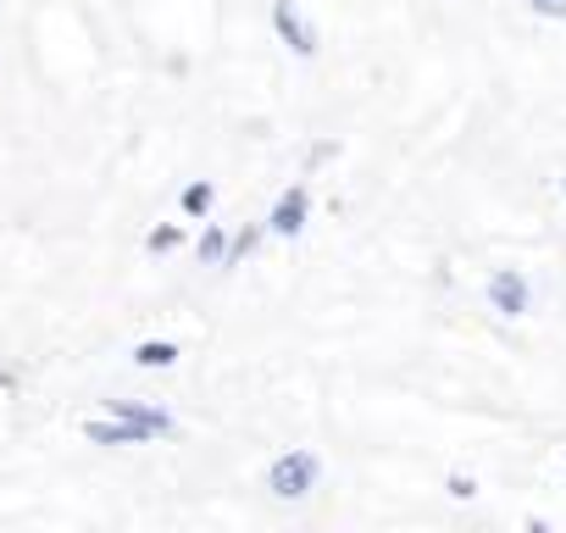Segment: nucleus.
Returning a JSON list of instances; mask_svg holds the SVG:
<instances>
[{
	"instance_id": "nucleus-1",
	"label": "nucleus",
	"mask_w": 566,
	"mask_h": 533,
	"mask_svg": "<svg viewBox=\"0 0 566 533\" xmlns=\"http://www.w3.org/2000/svg\"><path fill=\"white\" fill-rule=\"evenodd\" d=\"M317 478H323V461H317L312 450H283V456L266 467V489H272L277 500H306V494L317 489Z\"/></svg>"
},
{
	"instance_id": "nucleus-2",
	"label": "nucleus",
	"mask_w": 566,
	"mask_h": 533,
	"mask_svg": "<svg viewBox=\"0 0 566 533\" xmlns=\"http://www.w3.org/2000/svg\"><path fill=\"white\" fill-rule=\"evenodd\" d=\"M272 29H277V40L290 45L295 56H317V29L306 23L301 0H272Z\"/></svg>"
},
{
	"instance_id": "nucleus-3",
	"label": "nucleus",
	"mask_w": 566,
	"mask_h": 533,
	"mask_svg": "<svg viewBox=\"0 0 566 533\" xmlns=\"http://www.w3.org/2000/svg\"><path fill=\"white\" fill-rule=\"evenodd\" d=\"M306 217H312V195H306V184H290V189L277 195V206L266 211V233L295 239V233L306 228Z\"/></svg>"
},
{
	"instance_id": "nucleus-4",
	"label": "nucleus",
	"mask_w": 566,
	"mask_h": 533,
	"mask_svg": "<svg viewBox=\"0 0 566 533\" xmlns=\"http://www.w3.org/2000/svg\"><path fill=\"white\" fill-rule=\"evenodd\" d=\"M101 411H112V417L145 428L150 439H167V433H172V411H161V406H150V400H101Z\"/></svg>"
},
{
	"instance_id": "nucleus-5",
	"label": "nucleus",
	"mask_w": 566,
	"mask_h": 533,
	"mask_svg": "<svg viewBox=\"0 0 566 533\" xmlns=\"http://www.w3.org/2000/svg\"><path fill=\"white\" fill-rule=\"evenodd\" d=\"M527 301H533V295H527V279L516 273V266H500V273L489 279V306H494L500 317H522Z\"/></svg>"
},
{
	"instance_id": "nucleus-6",
	"label": "nucleus",
	"mask_w": 566,
	"mask_h": 533,
	"mask_svg": "<svg viewBox=\"0 0 566 533\" xmlns=\"http://www.w3.org/2000/svg\"><path fill=\"white\" fill-rule=\"evenodd\" d=\"M84 439H90V445H106V450H117V445H150L145 428H134V422H123V417H112V411L90 417V422H84Z\"/></svg>"
},
{
	"instance_id": "nucleus-7",
	"label": "nucleus",
	"mask_w": 566,
	"mask_h": 533,
	"mask_svg": "<svg viewBox=\"0 0 566 533\" xmlns=\"http://www.w3.org/2000/svg\"><path fill=\"white\" fill-rule=\"evenodd\" d=\"M178 345L172 339H145V345H134V367H145V373H167V367H178Z\"/></svg>"
},
{
	"instance_id": "nucleus-8",
	"label": "nucleus",
	"mask_w": 566,
	"mask_h": 533,
	"mask_svg": "<svg viewBox=\"0 0 566 533\" xmlns=\"http://www.w3.org/2000/svg\"><path fill=\"white\" fill-rule=\"evenodd\" d=\"M178 206H184V217H206L217 206V184L211 178H189L184 195H178Z\"/></svg>"
},
{
	"instance_id": "nucleus-9",
	"label": "nucleus",
	"mask_w": 566,
	"mask_h": 533,
	"mask_svg": "<svg viewBox=\"0 0 566 533\" xmlns=\"http://www.w3.org/2000/svg\"><path fill=\"white\" fill-rule=\"evenodd\" d=\"M195 255H200L206 266H222V261H228V233H222V222H206V233L195 239Z\"/></svg>"
},
{
	"instance_id": "nucleus-10",
	"label": "nucleus",
	"mask_w": 566,
	"mask_h": 533,
	"mask_svg": "<svg viewBox=\"0 0 566 533\" xmlns=\"http://www.w3.org/2000/svg\"><path fill=\"white\" fill-rule=\"evenodd\" d=\"M178 244H184V228H178V222H156V228L145 233V250H150V255H167V250H178Z\"/></svg>"
},
{
	"instance_id": "nucleus-11",
	"label": "nucleus",
	"mask_w": 566,
	"mask_h": 533,
	"mask_svg": "<svg viewBox=\"0 0 566 533\" xmlns=\"http://www.w3.org/2000/svg\"><path fill=\"white\" fill-rule=\"evenodd\" d=\"M261 233H266V222H261V228H255V222H250V228H239V233L228 239V261H222V266H239V261L261 244Z\"/></svg>"
},
{
	"instance_id": "nucleus-12",
	"label": "nucleus",
	"mask_w": 566,
	"mask_h": 533,
	"mask_svg": "<svg viewBox=\"0 0 566 533\" xmlns=\"http://www.w3.org/2000/svg\"><path fill=\"white\" fill-rule=\"evenodd\" d=\"M444 489H450L455 500H472V494H478V483H472L467 472H450V483H444Z\"/></svg>"
},
{
	"instance_id": "nucleus-13",
	"label": "nucleus",
	"mask_w": 566,
	"mask_h": 533,
	"mask_svg": "<svg viewBox=\"0 0 566 533\" xmlns=\"http://www.w3.org/2000/svg\"><path fill=\"white\" fill-rule=\"evenodd\" d=\"M538 18H566V0H533Z\"/></svg>"
},
{
	"instance_id": "nucleus-14",
	"label": "nucleus",
	"mask_w": 566,
	"mask_h": 533,
	"mask_svg": "<svg viewBox=\"0 0 566 533\" xmlns=\"http://www.w3.org/2000/svg\"><path fill=\"white\" fill-rule=\"evenodd\" d=\"M12 384H18V373H12V367H0V389H12Z\"/></svg>"
}]
</instances>
